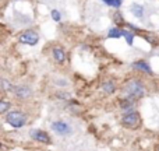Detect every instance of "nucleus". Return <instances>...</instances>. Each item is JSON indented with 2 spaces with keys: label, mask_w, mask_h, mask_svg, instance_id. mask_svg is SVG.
I'll list each match as a JSON object with an SVG mask.
<instances>
[{
  "label": "nucleus",
  "mask_w": 159,
  "mask_h": 151,
  "mask_svg": "<svg viewBox=\"0 0 159 151\" xmlns=\"http://www.w3.org/2000/svg\"><path fill=\"white\" fill-rule=\"evenodd\" d=\"M18 41L21 42V44L31 45V46H34V45L38 44V41H39V35L35 32V31H32V30H27V31H24V32H21V34L18 35Z\"/></svg>",
  "instance_id": "4"
},
{
  "label": "nucleus",
  "mask_w": 159,
  "mask_h": 151,
  "mask_svg": "<svg viewBox=\"0 0 159 151\" xmlns=\"http://www.w3.org/2000/svg\"><path fill=\"white\" fill-rule=\"evenodd\" d=\"M121 35H123V34H121V30H119V28H110L109 34H107V36H109V38H115V39L120 38Z\"/></svg>",
  "instance_id": "13"
},
{
  "label": "nucleus",
  "mask_w": 159,
  "mask_h": 151,
  "mask_svg": "<svg viewBox=\"0 0 159 151\" xmlns=\"http://www.w3.org/2000/svg\"><path fill=\"white\" fill-rule=\"evenodd\" d=\"M6 120L14 129H20L27 123V115L21 111H10L6 116Z\"/></svg>",
  "instance_id": "2"
},
{
  "label": "nucleus",
  "mask_w": 159,
  "mask_h": 151,
  "mask_svg": "<svg viewBox=\"0 0 159 151\" xmlns=\"http://www.w3.org/2000/svg\"><path fill=\"white\" fill-rule=\"evenodd\" d=\"M131 11H133V14H134L137 18H141V17L144 16V7L143 6H140V4L131 6Z\"/></svg>",
  "instance_id": "12"
},
{
  "label": "nucleus",
  "mask_w": 159,
  "mask_h": 151,
  "mask_svg": "<svg viewBox=\"0 0 159 151\" xmlns=\"http://www.w3.org/2000/svg\"><path fill=\"white\" fill-rule=\"evenodd\" d=\"M102 2L105 3V4L110 6V7H120L121 3H123V0H102Z\"/></svg>",
  "instance_id": "14"
},
{
  "label": "nucleus",
  "mask_w": 159,
  "mask_h": 151,
  "mask_svg": "<svg viewBox=\"0 0 159 151\" xmlns=\"http://www.w3.org/2000/svg\"><path fill=\"white\" fill-rule=\"evenodd\" d=\"M124 92H126V98L131 99V101H135V99L141 98L144 95V85L140 80H131L126 84L124 87Z\"/></svg>",
  "instance_id": "1"
},
{
  "label": "nucleus",
  "mask_w": 159,
  "mask_h": 151,
  "mask_svg": "<svg viewBox=\"0 0 159 151\" xmlns=\"http://www.w3.org/2000/svg\"><path fill=\"white\" fill-rule=\"evenodd\" d=\"M120 106H121V109H124V111H130V112H133V111H134V101L124 98L123 101L120 102Z\"/></svg>",
  "instance_id": "10"
},
{
  "label": "nucleus",
  "mask_w": 159,
  "mask_h": 151,
  "mask_svg": "<svg viewBox=\"0 0 159 151\" xmlns=\"http://www.w3.org/2000/svg\"><path fill=\"white\" fill-rule=\"evenodd\" d=\"M102 90L105 91V94H113L116 91V85L113 81H106L102 85Z\"/></svg>",
  "instance_id": "11"
},
{
  "label": "nucleus",
  "mask_w": 159,
  "mask_h": 151,
  "mask_svg": "<svg viewBox=\"0 0 159 151\" xmlns=\"http://www.w3.org/2000/svg\"><path fill=\"white\" fill-rule=\"evenodd\" d=\"M52 18L55 20V21H60V18H61L60 13H59L57 10H53V11H52Z\"/></svg>",
  "instance_id": "18"
},
{
  "label": "nucleus",
  "mask_w": 159,
  "mask_h": 151,
  "mask_svg": "<svg viewBox=\"0 0 159 151\" xmlns=\"http://www.w3.org/2000/svg\"><path fill=\"white\" fill-rule=\"evenodd\" d=\"M59 98H64V99H69L70 98V95H69V94H67V95H66V92H59Z\"/></svg>",
  "instance_id": "20"
},
{
  "label": "nucleus",
  "mask_w": 159,
  "mask_h": 151,
  "mask_svg": "<svg viewBox=\"0 0 159 151\" xmlns=\"http://www.w3.org/2000/svg\"><path fill=\"white\" fill-rule=\"evenodd\" d=\"M133 67H134L135 70H141V72L147 73V74H152L151 67H149L148 63H145V60H138V62H135V63H133Z\"/></svg>",
  "instance_id": "9"
},
{
  "label": "nucleus",
  "mask_w": 159,
  "mask_h": 151,
  "mask_svg": "<svg viewBox=\"0 0 159 151\" xmlns=\"http://www.w3.org/2000/svg\"><path fill=\"white\" fill-rule=\"evenodd\" d=\"M11 108V104L7 101H2L0 102V113H6L7 112V109H10Z\"/></svg>",
  "instance_id": "16"
},
{
  "label": "nucleus",
  "mask_w": 159,
  "mask_h": 151,
  "mask_svg": "<svg viewBox=\"0 0 159 151\" xmlns=\"http://www.w3.org/2000/svg\"><path fill=\"white\" fill-rule=\"evenodd\" d=\"M121 123L123 126H126L127 129H137L141 123V119H140V115L138 112H127L126 115H123L121 118Z\"/></svg>",
  "instance_id": "3"
},
{
  "label": "nucleus",
  "mask_w": 159,
  "mask_h": 151,
  "mask_svg": "<svg viewBox=\"0 0 159 151\" xmlns=\"http://www.w3.org/2000/svg\"><path fill=\"white\" fill-rule=\"evenodd\" d=\"M121 34H123V36L126 38L127 44H129V45H133V38H134V35H133V34L130 32V31H126V30L121 31Z\"/></svg>",
  "instance_id": "15"
},
{
  "label": "nucleus",
  "mask_w": 159,
  "mask_h": 151,
  "mask_svg": "<svg viewBox=\"0 0 159 151\" xmlns=\"http://www.w3.org/2000/svg\"><path fill=\"white\" fill-rule=\"evenodd\" d=\"M2 85H3V90H6V91H8V90H13V85L10 84V83L7 81V80H3L2 81Z\"/></svg>",
  "instance_id": "17"
},
{
  "label": "nucleus",
  "mask_w": 159,
  "mask_h": 151,
  "mask_svg": "<svg viewBox=\"0 0 159 151\" xmlns=\"http://www.w3.org/2000/svg\"><path fill=\"white\" fill-rule=\"evenodd\" d=\"M113 18H115V21L117 22V24H123V22H124V20H123V17H121V14H119V13H116Z\"/></svg>",
  "instance_id": "19"
},
{
  "label": "nucleus",
  "mask_w": 159,
  "mask_h": 151,
  "mask_svg": "<svg viewBox=\"0 0 159 151\" xmlns=\"http://www.w3.org/2000/svg\"><path fill=\"white\" fill-rule=\"evenodd\" d=\"M14 95L18 99H27L32 95V91H31V88L27 87V85H18V87L14 88Z\"/></svg>",
  "instance_id": "7"
},
{
  "label": "nucleus",
  "mask_w": 159,
  "mask_h": 151,
  "mask_svg": "<svg viewBox=\"0 0 159 151\" xmlns=\"http://www.w3.org/2000/svg\"><path fill=\"white\" fill-rule=\"evenodd\" d=\"M52 53H53V59H55L57 63H64V60H66V53H64V50H63V48L61 46H55L53 48V50H52Z\"/></svg>",
  "instance_id": "8"
},
{
  "label": "nucleus",
  "mask_w": 159,
  "mask_h": 151,
  "mask_svg": "<svg viewBox=\"0 0 159 151\" xmlns=\"http://www.w3.org/2000/svg\"><path fill=\"white\" fill-rule=\"evenodd\" d=\"M52 130L55 133H57V134L60 136H67V134H71L73 129L71 126H70L67 122L64 120H56L52 123Z\"/></svg>",
  "instance_id": "5"
},
{
  "label": "nucleus",
  "mask_w": 159,
  "mask_h": 151,
  "mask_svg": "<svg viewBox=\"0 0 159 151\" xmlns=\"http://www.w3.org/2000/svg\"><path fill=\"white\" fill-rule=\"evenodd\" d=\"M30 136L34 139V140L39 141V143H43V144H50V141H52L50 140V136L41 129H31Z\"/></svg>",
  "instance_id": "6"
}]
</instances>
